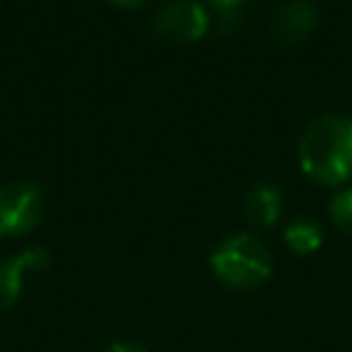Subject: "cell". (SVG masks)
I'll list each match as a JSON object with an SVG mask.
<instances>
[{"label": "cell", "instance_id": "cell-3", "mask_svg": "<svg viewBox=\"0 0 352 352\" xmlns=\"http://www.w3.org/2000/svg\"><path fill=\"white\" fill-rule=\"evenodd\" d=\"M47 209V198L36 182L16 179L0 184V236H25L30 234Z\"/></svg>", "mask_w": 352, "mask_h": 352}, {"label": "cell", "instance_id": "cell-6", "mask_svg": "<svg viewBox=\"0 0 352 352\" xmlns=\"http://www.w3.org/2000/svg\"><path fill=\"white\" fill-rule=\"evenodd\" d=\"M319 11L311 0H286L272 14V36L280 44H297L316 30Z\"/></svg>", "mask_w": 352, "mask_h": 352}, {"label": "cell", "instance_id": "cell-2", "mask_svg": "<svg viewBox=\"0 0 352 352\" xmlns=\"http://www.w3.org/2000/svg\"><path fill=\"white\" fill-rule=\"evenodd\" d=\"M209 267L223 286L248 292L272 275V256L258 236L239 231L214 245L209 253Z\"/></svg>", "mask_w": 352, "mask_h": 352}, {"label": "cell", "instance_id": "cell-1", "mask_svg": "<svg viewBox=\"0 0 352 352\" xmlns=\"http://www.w3.org/2000/svg\"><path fill=\"white\" fill-rule=\"evenodd\" d=\"M300 168L319 184L338 187L352 179V118L327 113L314 118L297 146Z\"/></svg>", "mask_w": 352, "mask_h": 352}, {"label": "cell", "instance_id": "cell-10", "mask_svg": "<svg viewBox=\"0 0 352 352\" xmlns=\"http://www.w3.org/2000/svg\"><path fill=\"white\" fill-rule=\"evenodd\" d=\"M245 0H209V6L220 14V16H234L239 8H242Z\"/></svg>", "mask_w": 352, "mask_h": 352}, {"label": "cell", "instance_id": "cell-5", "mask_svg": "<svg viewBox=\"0 0 352 352\" xmlns=\"http://www.w3.org/2000/svg\"><path fill=\"white\" fill-rule=\"evenodd\" d=\"M50 267V253L38 245L19 250L16 256L0 258V311H8L16 305L25 289V278L30 272H41Z\"/></svg>", "mask_w": 352, "mask_h": 352}, {"label": "cell", "instance_id": "cell-8", "mask_svg": "<svg viewBox=\"0 0 352 352\" xmlns=\"http://www.w3.org/2000/svg\"><path fill=\"white\" fill-rule=\"evenodd\" d=\"M283 242L289 245L292 253L297 256H308V253H316L324 242V231L316 220L311 217H294L286 228H283Z\"/></svg>", "mask_w": 352, "mask_h": 352}, {"label": "cell", "instance_id": "cell-11", "mask_svg": "<svg viewBox=\"0 0 352 352\" xmlns=\"http://www.w3.org/2000/svg\"><path fill=\"white\" fill-rule=\"evenodd\" d=\"M104 352H146L140 344H135V341H116V344H110Z\"/></svg>", "mask_w": 352, "mask_h": 352}, {"label": "cell", "instance_id": "cell-4", "mask_svg": "<svg viewBox=\"0 0 352 352\" xmlns=\"http://www.w3.org/2000/svg\"><path fill=\"white\" fill-rule=\"evenodd\" d=\"M212 16L198 0H170L154 16V33L173 44H190L206 36Z\"/></svg>", "mask_w": 352, "mask_h": 352}, {"label": "cell", "instance_id": "cell-12", "mask_svg": "<svg viewBox=\"0 0 352 352\" xmlns=\"http://www.w3.org/2000/svg\"><path fill=\"white\" fill-rule=\"evenodd\" d=\"M107 3H113V6H118V8H140V6H146L148 0H107Z\"/></svg>", "mask_w": 352, "mask_h": 352}, {"label": "cell", "instance_id": "cell-7", "mask_svg": "<svg viewBox=\"0 0 352 352\" xmlns=\"http://www.w3.org/2000/svg\"><path fill=\"white\" fill-rule=\"evenodd\" d=\"M242 209H245V217L253 223V226H275L283 214V192L275 187V184H253L248 192H245V201H242Z\"/></svg>", "mask_w": 352, "mask_h": 352}, {"label": "cell", "instance_id": "cell-9", "mask_svg": "<svg viewBox=\"0 0 352 352\" xmlns=\"http://www.w3.org/2000/svg\"><path fill=\"white\" fill-rule=\"evenodd\" d=\"M327 212H330V220L338 231L349 234L352 236V187H344L338 190L330 204H327Z\"/></svg>", "mask_w": 352, "mask_h": 352}]
</instances>
